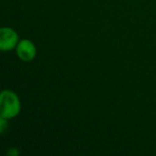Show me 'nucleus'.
Segmentation results:
<instances>
[{"mask_svg":"<svg viewBox=\"0 0 156 156\" xmlns=\"http://www.w3.org/2000/svg\"><path fill=\"white\" fill-rule=\"evenodd\" d=\"M20 37L14 29L9 27H3L0 29V49L2 51H8L16 48Z\"/></svg>","mask_w":156,"mask_h":156,"instance_id":"obj_2","label":"nucleus"},{"mask_svg":"<svg viewBox=\"0 0 156 156\" xmlns=\"http://www.w3.org/2000/svg\"><path fill=\"white\" fill-rule=\"evenodd\" d=\"M22 109L18 95L11 90H3L0 94V118L7 120L17 117Z\"/></svg>","mask_w":156,"mask_h":156,"instance_id":"obj_1","label":"nucleus"},{"mask_svg":"<svg viewBox=\"0 0 156 156\" xmlns=\"http://www.w3.org/2000/svg\"><path fill=\"white\" fill-rule=\"evenodd\" d=\"M8 120L5 119V118H0V133L3 134L5 132V128L8 126Z\"/></svg>","mask_w":156,"mask_h":156,"instance_id":"obj_4","label":"nucleus"},{"mask_svg":"<svg viewBox=\"0 0 156 156\" xmlns=\"http://www.w3.org/2000/svg\"><path fill=\"white\" fill-rule=\"evenodd\" d=\"M15 49L17 57L24 62H30L37 56V47L34 43L28 39L20 40Z\"/></svg>","mask_w":156,"mask_h":156,"instance_id":"obj_3","label":"nucleus"}]
</instances>
